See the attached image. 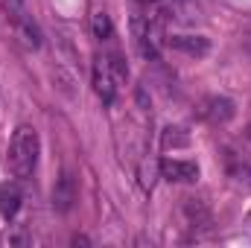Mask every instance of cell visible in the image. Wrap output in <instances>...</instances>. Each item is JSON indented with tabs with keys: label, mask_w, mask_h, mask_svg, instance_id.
Listing matches in <instances>:
<instances>
[{
	"label": "cell",
	"mask_w": 251,
	"mask_h": 248,
	"mask_svg": "<svg viewBox=\"0 0 251 248\" xmlns=\"http://www.w3.org/2000/svg\"><path fill=\"white\" fill-rule=\"evenodd\" d=\"M38 152H41V140L38 131L32 125H18L9 143V155H6V167L15 178H29L35 173L38 164Z\"/></svg>",
	"instance_id": "obj_1"
},
{
	"label": "cell",
	"mask_w": 251,
	"mask_h": 248,
	"mask_svg": "<svg viewBox=\"0 0 251 248\" xmlns=\"http://www.w3.org/2000/svg\"><path fill=\"white\" fill-rule=\"evenodd\" d=\"M128 67L120 56H97L94 59V91L102 102H114L120 82H126Z\"/></svg>",
	"instance_id": "obj_2"
},
{
	"label": "cell",
	"mask_w": 251,
	"mask_h": 248,
	"mask_svg": "<svg viewBox=\"0 0 251 248\" xmlns=\"http://www.w3.org/2000/svg\"><path fill=\"white\" fill-rule=\"evenodd\" d=\"M131 38L143 59H158V53L164 47V29L155 18H149V15L131 18Z\"/></svg>",
	"instance_id": "obj_3"
},
{
	"label": "cell",
	"mask_w": 251,
	"mask_h": 248,
	"mask_svg": "<svg viewBox=\"0 0 251 248\" xmlns=\"http://www.w3.org/2000/svg\"><path fill=\"white\" fill-rule=\"evenodd\" d=\"M161 178L173 184H193L199 178L196 161H178V158H161Z\"/></svg>",
	"instance_id": "obj_4"
},
{
	"label": "cell",
	"mask_w": 251,
	"mask_h": 248,
	"mask_svg": "<svg viewBox=\"0 0 251 248\" xmlns=\"http://www.w3.org/2000/svg\"><path fill=\"white\" fill-rule=\"evenodd\" d=\"M234 114H237V108L228 97H207L201 102V117L210 123H228Z\"/></svg>",
	"instance_id": "obj_5"
},
{
	"label": "cell",
	"mask_w": 251,
	"mask_h": 248,
	"mask_svg": "<svg viewBox=\"0 0 251 248\" xmlns=\"http://www.w3.org/2000/svg\"><path fill=\"white\" fill-rule=\"evenodd\" d=\"M170 47L184 53V56H193V59H204L210 53V41L204 35H173Z\"/></svg>",
	"instance_id": "obj_6"
},
{
	"label": "cell",
	"mask_w": 251,
	"mask_h": 248,
	"mask_svg": "<svg viewBox=\"0 0 251 248\" xmlns=\"http://www.w3.org/2000/svg\"><path fill=\"white\" fill-rule=\"evenodd\" d=\"M21 187L15 184V181H3L0 184V216L6 219V222H12L15 216H18V210H21Z\"/></svg>",
	"instance_id": "obj_7"
},
{
	"label": "cell",
	"mask_w": 251,
	"mask_h": 248,
	"mask_svg": "<svg viewBox=\"0 0 251 248\" xmlns=\"http://www.w3.org/2000/svg\"><path fill=\"white\" fill-rule=\"evenodd\" d=\"M73 201H76V184H73V175L64 173L59 178V184H56V190H53V207L59 213H67L73 207Z\"/></svg>",
	"instance_id": "obj_8"
},
{
	"label": "cell",
	"mask_w": 251,
	"mask_h": 248,
	"mask_svg": "<svg viewBox=\"0 0 251 248\" xmlns=\"http://www.w3.org/2000/svg\"><path fill=\"white\" fill-rule=\"evenodd\" d=\"M158 175H161V161H155L152 155H146V158L140 161V170H137L140 187H143V190H152L155 181H158Z\"/></svg>",
	"instance_id": "obj_9"
},
{
	"label": "cell",
	"mask_w": 251,
	"mask_h": 248,
	"mask_svg": "<svg viewBox=\"0 0 251 248\" xmlns=\"http://www.w3.org/2000/svg\"><path fill=\"white\" fill-rule=\"evenodd\" d=\"M161 146L164 149H184V146H190V134L184 131V128H167L164 131V137H161Z\"/></svg>",
	"instance_id": "obj_10"
},
{
	"label": "cell",
	"mask_w": 251,
	"mask_h": 248,
	"mask_svg": "<svg viewBox=\"0 0 251 248\" xmlns=\"http://www.w3.org/2000/svg\"><path fill=\"white\" fill-rule=\"evenodd\" d=\"M94 35H97L100 41L114 35V24H111V18H108L105 12H97V15H94Z\"/></svg>",
	"instance_id": "obj_11"
},
{
	"label": "cell",
	"mask_w": 251,
	"mask_h": 248,
	"mask_svg": "<svg viewBox=\"0 0 251 248\" xmlns=\"http://www.w3.org/2000/svg\"><path fill=\"white\" fill-rule=\"evenodd\" d=\"M231 178H234L237 184H246V187H251V170L246 167V164H237V167L231 170Z\"/></svg>",
	"instance_id": "obj_12"
},
{
	"label": "cell",
	"mask_w": 251,
	"mask_h": 248,
	"mask_svg": "<svg viewBox=\"0 0 251 248\" xmlns=\"http://www.w3.org/2000/svg\"><path fill=\"white\" fill-rule=\"evenodd\" d=\"M243 234H246V237L251 240V210L246 213V219H243Z\"/></svg>",
	"instance_id": "obj_13"
},
{
	"label": "cell",
	"mask_w": 251,
	"mask_h": 248,
	"mask_svg": "<svg viewBox=\"0 0 251 248\" xmlns=\"http://www.w3.org/2000/svg\"><path fill=\"white\" fill-rule=\"evenodd\" d=\"M137 3H143V6H149V3H158V0H137Z\"/></svg>",
	"instance_id": "obj_14"
}]
</instances>
